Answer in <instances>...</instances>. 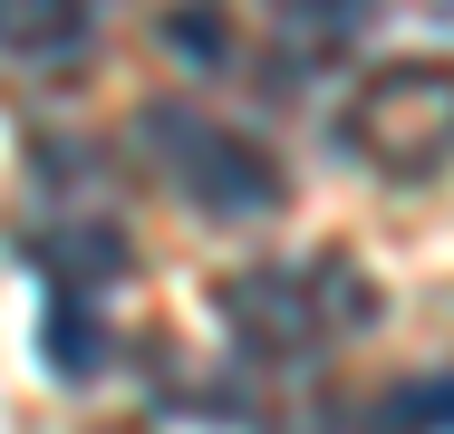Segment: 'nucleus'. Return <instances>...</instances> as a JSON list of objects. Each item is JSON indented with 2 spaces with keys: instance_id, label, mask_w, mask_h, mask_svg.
I'll use <instances>...</instances> for the list:
<instances>
[{
  "instance_id": "nucleus-4",
  "label": "nucleus",
  "mask_w": 454,
  "mask_h": 434,
  "mask_svg": "<svg viewBox=\"0 0 454 434\" xmlns=\"http://www.w3.org/2000/svg\"><path fill=\"white\" fill-rule=\"evenodd\" d=\"M88 39V0H0V58L20 68H68Z\"/></svg>"
},
{
  "instance_id": "nucleus-5",
  "label": "nucleus",
  "mask_w": 454,
  "mask_h": 434,
  "mask_svg": "<svg viewBox=\"0 0 454 434\" xmlns=\"http://www.w3.org/2000/svg\"><path fill=\"white\" fill-rule=\"evenodd\" d=\"M39 347H49V376H97L106 367V319H97V299H78V290H49L39 299Z\"/></svg>"
},
{
  "instance_id": "nucleus-1",
  "label": "nucleus",
  "mask_w": 454,
  "mask_h": 434,
  "mask_svg": "<svg viewBox=\"0 0 454 434\" xmlns=\"http://www.w3.org/2000/svg\"><path fill=\"white\" fill-rule=\"evenodd\" d=\"M136 136H145L155 174L175 183L193 213H213V222H271L280 213V165L242 126H223V116H203V106H145Z\"/></svg>"
},
{
  "instance_id": "nucleus-2",
  "label": "nucleus",
  "mask_w": 454,
  "mask_h": 434,
  "mask_svg": "<svg viewBox=\"0 0 454 434\" xmlns=\"http://www.w3.org/2000/svg\"><path fill=\"white\" fill-rule=\"evenodd\" d=\"M348 145L396 183H426L454 165V68L445 58H406V68H377L348 106Z\"/></svg>"
},
{
  "instance_id": "nucleus-3",
  "label": "nucleus",
  "mask_w": 454,
  "mask_h": 434,
  "mask_svg": "<svg viewBox=\"0 0 454 434\" xmlns=\"http://www.w3.org/2000/svg\"><path fill=\"white\" fill-rule=\"evenodd\" d=\"M367 280L348 260H300V270H252L223 290V319L242 329V347L262 357H300V347H329L339 329H367Z\"/></svg>"
},
{
  "instance_id": "nucleus-6",
  "label": "nucleus",
  "mask_w": 454,
  "mask_h": 434,
  "mask_svg": "<svg viewBox=\"0 0 454 434\" xmlns=\"http://www.w3.org/2000/svg\"><path fill=\"white\" fill-rule=\"evenodd\" d=\"M387 434H454V376H416L387 396Z\"/></svg>"
}]
</instances>
